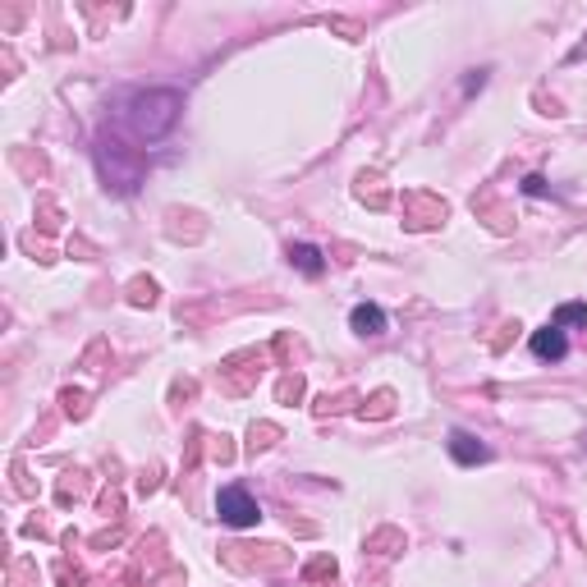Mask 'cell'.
Returning <instances> with one entry per match:
<instances>
[{
    "label": "cell",
    "instance_id": "cell-1",
    "mask_svg": "<svg viewBox=\"0 0 587 587\" xmlns=\"http://www.w3.org/2000/svg\"><path fill=\"white\" fill-rule=\"evenodd\" d=\"M129 129H133V138H143V143H161L166 133L179 124L184 115V92L175 88H147L129 101Z\"/></svg>",
    "mask_w": 587,
    "mask_h": 587
},
{
    "label": "cell",
    "instance_id": "cell-13",
    "mask_svg": "<svg viewBox=\"0 0 587 587\" xmlns=\"http://www.w3.org/2000/svg\"><path fill=\"white\" fill-rule=\"evenodd\" d=\"M129 303L152 308V303H156V285H152V280H133V285H129Z\"/></svg>",
    "mask_w": 587,
    "mask_h": 587
},
{
    "label": "cell",
    "instance_id": "cell-10",
    "mask_svg": "<svg viewBox=\"0 0 587 587\" xmlns=\"http://www.w3.org/2000/svg\"><path fill=\"white\" fill-rule=\"evenodd\" d=\"M253 441H248V450H253V455H257V450H271L276 445V436H280V427H271V422H262V427H253V432H248Z\"/></svg>",
    "mask_w": 587,
    "mask_h": 587
},
{
    "label": "cell",
    "instance_id": "cell-2",
    "mask_svg": "<svg viewBox=\"0 0 587 587\" xmlns=\"http://www.w3.org/2000/svg\"><path fill=\"white\" fill-rule=\"evenodd\" d=\"M97 161H101V175L115 184L120 193H133L138 189V179H143V170H147V161L138 152H124V143L120 138H97Z\"/></svg>",
    "mask_w": 587,
    "mask_h": 587
},
{
    "label": "cell",
    "instance_id": "cell-12",
    "mask_svg": "<svg viewBox=\"0 0 587 587\" xmlns=\"http://www.w3.org/2000/svg\"><path fill=\"white\" fill-rule=\"evenodd\" d=\"M358 413H363V418H390V413H395V395H390V390H381V395H372V409L363 404Z\"/></svg>",
    "mask_w": 587,
    "mask_h": 587
},
{
    "label": "cell",
    "instance_id": "cell-7",
    "mask_svg": "<svg viewBox=\"0 0 587 587\" xmlns=\"http://www.w3.org/2000/svg\"><path fill=\"white\" fill-rule=\"evenodd\" d=\"M349 326L358 331V335H372V340H377V335H386V312L377 308V303H358L354 308V317H349Z\"/></svg>",
    "mask_w": 587,
    "mask_h": 587
},
{
    "label": "cell",
    "instance_id": "cell-18",
    "mask_svg": "<svg viewBox=\"0 0 587 587\" xmlns=\"http://www.w3.org/2000/svg\"><path fill=\"white\" fill-rule=\"evenodd\" d=\"M487 83V69H473L468 78H464V92H477V88H482Z\"/></svg>",
    "mask_w": 587,
    "mask_h": 587
},
{
    "label": "cell",
    "instance_id": "cell-9",
    "mask_svg": "<svg viewBox=\"0 0 587 587\" xmlns=\"http://www.w3.org/2000/svg\"><path fill=\"white\" fill-rule=\"evenodd\" d=\"M83 491H88V473H83V468L65 473V482H60V505H69L74 496H83Z\"/></svg>",
    "mask_w": 587,
    "mask_h": 587
},
{
    "label": "cell",
    "instance_id": "cell-11",
    "mask_svg": "<svg viewBox=\"0 0 587 587\" xmlns=\"http://www.w3.org/2000/svg\"><path fill=\"white\" fill-rule=\"evenodd\" d=\"M555 326L560 331H565V326H587V308L583 303H565V308L555 312Z\"/></svg>",
    "mask_w": 587,
    "mask_h": 587
},
{
    "label": "cell",
    "instance_id": "cell-17",
    "mask_svg": "<svg viewBox=\"0 0 587 587\" xmlns=\"http://www.w3.org/2000/svg\"><path fill=\"white\" fill-rule=\"evenodd\" d=\"M303 395V377H289V381H280V399H299Z\"/></svg>",
    "mask_w": 587,
    "mask_h": 587
},
{
    "label": "cell",
    "instance_id": "cell-3",
    "mask_svg": "<svg viewBox=\"0 0 587 587\" xmlns=\"http://www.w3.org/2000/svg\"><path fill=\"white\" fill-rule=\"evenodd\" d=\"M216 514H221V523H230V528H257V523H262V505H257L244 487H221Z\"/></svg>",
    "mask_w": 587,
    "mask_h": 587
},
{
    "label": "cell",
    "instance_id": "cell-15",
    "mask_svg": "<svg viewBox=\"0 0 587 587\" xmlns=\"http://www.w3.org/2000/svg\"><path fill=\"white\" fill-rule=\"evenodd\" d=\"M308 578H312V583H317V578H335V560H331V555H322V560H317V565L308 569Z\"/></svg>",
    "mask_w": 587,
    "mask_h": 587
},
{
    "label": "cell",
    "instance_id": "cell-8",
    "mask_svg": "<svg viewBox=\"0 0 587 587\" xmlns=\"http://www.w3.org/2000/svg\"><path fill=\"white\" fill-rule=\"evenodd\" d=\"M289 262L299 266L303 276H312V280L326 271V257H322V248H312V244H289Z\"/></svg>",
    "mask_w": 587,
    "mask_h": 587
},
{
    "label": "cell",
    "instance_id": "cell-4",
    "mask_svg": "<svg viewBox=\"0 0 587 587\" xmlns=\"http://www.w3.org/2000/svg\"><path fill=\"white\" fill-rule=\"evenodd\" d=\"M532 354H537L542 363H560V358H565L569 354V340H565V331H560L555 322L551 326H542V331H532Z\"/></svg>",
    "mask_w": 587,
    "mask_h": 587
},
{
    "label": "cell",
    "instance_id": "cell-16",
    "mask_svg": "<svg viewBox=\"0 0 587 587\" xmlns=\"http://www.w3.org/2000/svg\"><path fill=\"white\" fill-rule=\"evenodd\" d=\"M523 193H528V198H542V193H546V179H542V175H528V179H523Z\"/></svg>",
    "mask_w": 587,
    "mask_h": 587
},
{
    "label": "cell",
    "instance_id": "cell-14",
    "mask_svg": "<svg viewBox=\"0 0 587 587\" xmlns=\"http://www.w3.org/2000/svg\"><path fill=\"white\" fill-rule=\"evenodd\" d=\"M60 404H65V413H74V418H83V413H88L83 390H65V395H60Z\"/></svg>",
    "mask_w": 587,
    "mask_h": 587
},
{
    "label": "cell",
    "instance_id": "cell-5",
    "mask_svg": "<svg viewBox=\"0 0 587 587\" xmlns=\"http://www.w3.org/2000/svg\"><path fill=\"white\" fill-rule=\"evenodd\" d=\"M404 207H413V230H432V225H441L445 221V202L441 198H432V193H409L404 198Z\"/></svg>",
    "mask_w": 587,
    "mask_h": 587
},
{
    "label": "cell",
    "instance_id": "cell-6",
    "mask_svg": "<svg viewBox=\"0 0 587 587\" xmlns=\"http://www.w3.org/2000/svg\"><path fill=\"white\" fill-rule=\"evenodd\" d=\"M450 455H455V464H464V468H473V464H487L491 459V450L477 441L473 432H450Z\"/></svg>",
    "mask_w": 587,
    "mask_h": 587
}]
</instances>
